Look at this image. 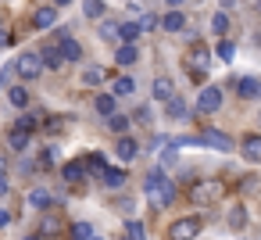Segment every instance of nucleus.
Here are the masks:
<instances>
[{
	"label": "nucleus",
	"instance_id": "obj_1",
	"mask_svg": "<svg viewBox=\"0 0 261 240\" xmlns=\"http://www.w3.org/2000/svg\"><path fill=\"white\" fill-rule=\"evenodd\" d=\"M143 190H147V197L154 201V208H168V204L175 201V186H172L161 172H150L147 183H143Z\"/></svg>",
	"mask_w": 261,
	"mask_h": 240
},
{
	"label": "nucleus",
	"instance_id": "obj_2",
	"mask_svg": "<svg viewBox=\"0 0 261 240\" xmlns=\"http://www.w3.org/2000/svg\"><path fill=\"white\" fill-rule=\"evenodd\" d=\"M222 183L218 179H200V183H193V190H190V197H193V204H215V201H222Z\"/></svg>",
	"mask_w": 261,
	"mask_h": 240
},
{
	"label": "nucleus",
	"instance_id": "obj_3",
	"mask_svg": "<svg viewBox=\"0 0 261 240\" xmlns=\"http://www.w3.org/2000/svg\"><path fill=\"white\" fill-rule=\"evenodd\" d=\"M200 233V219H175L168 226V240H197Z\"/></svg>",
	"mask_w": 261,
	"mask_h": 240
},
{
	"label": "nucleus",
	"instance_id": "obj_4",
	"mask_svg": "<svg viewBox=\"0 0 261 240\" xmlns=\"http://www.w3.org/2000/svg\"><path fill=\"white\" fill-rule=\"evenodd\" d=\"M15 68H18V76H22V79H36V76L43 72V58H40L36 51H25V54L15 61Z\"/></svg>",
	"mask_w": 261,
	"mask_h": 240
},
{
	"label": "nucleus",
	"instance_id": "obj_5",
	"mask_svg": "<svg viewBox=\"0 0 261 240\" xmlns=\"http://www.w3.org/2000/svg\"><path fill=\"white\" fill-rule=\"evenodd\" d=\"M218 108H222V90H218V86H204L200 97H197V111L211 115V111H218Z\"/></svg>",
	"mask_w": 261,
	"mask_h": 240
},
{
	"label": "nucleus",
	"instance_id": "obj_6",
	"mask_svg": "<svg viewBox=\"0 0 261 240\" xmlns=\"http://www.w3.org/2000/svg\"><path fill=\"white\" fill-rule=\"evenodd\" d=\"M197 143H207V147H215V151H229V147H232V140H229L225 133H218V129H211V126L197 133Z\"/></svg>",
	"mask_w": 261,
	"mask_h": 240
},
{
	"label": "nucleus",
	"instance_id": "obj_7",
	"mask_svg": "<svg viewBox=\"0 0 261 240\" xmlns=\"http://www.w3.org/2000/svg\"><path fill=\"white\" fill-rule=\"evenodd\" d=\"M186 61H190V72H207V65H211V51H207L204 43H193Z\"/></svg>",
	"mask_w": 261,
	"mask_h": 240
},
{
	"label": "nucleus",
	"instance_id": "obj_8",
	"mask_svg": "<svg viewBox=\"0 0 261 240\" xmlns=\"http://www.w3.org/2000/svg\"><path fill=\"white\" fill-rule=\"evenodd\" d=\"M58 43H61V54H65V61H79V58H83V47H79V40H72V36H61Z\"/></svg>",
	"mask_w": 261,
	"mask_h": 240
},
{
	"label": "nucleus",
	"instance_id": "obj_9",
	"mask_svg": "<svg viewBox=\"0 0 261 240\" xmlns=\"http://www.w3.org/2000/svg\"><path fill=\"white\" fill-rule=\"evenodd\" d=\"M40 58H43V68H61V65H65V54H61V47H54V43L43 47Z\"/></svg>",
	"mask_w": 261,
	"mask_h": 240
},
{
	"label": "nucleus",
	"instance_id": "obj_10",
	"mask_svg": "<svg viewBox=\"0 0 261 240\" xmlns=\"http://www.w3.org/2000/svg\"><path fill=\"white\" fill-rule=\"evenodd\" d=\"M93 108H97L104 118H111V115H118V111H115V108H118V97H111V93H100V97L93 101Z\"/></svg>",
	"mask_w": 261,
	"mask_h": 240
},
{
	"label": "nucleus",
	"instance_id": "obj_11",
	"mask_svg": "<svg viewBox=\"0 0 261 240\" xmlns=\"http://www.w3.org/2000/svg\"><path fill=\"white\" fill-rule=\"evenodd\" d=\"M150 90H154V97H158V101H165V104L175 97V86H172V79H154V86H150Z\"/></svg>",
	"mask_w": 261,
	"mask_h": 240
},
{
	"label": "nucleus",
	"instance_id": "obj_12",
	"mask_svg": "<svg viewBox=\"0 0 261 240\" xmlns=\"http://www.w3.org/2000/svg\"><path fill=\"white\" fill-rule=\"evenodd\" d=\"M240 151H243V158H247V161H261V136H247Z\"/></svg>",
	"mask_w": 261,
	"mask_h": 240
},
{
	"label": "nucleus",
	"instance_id": "obj_13",
	"mask_svg": "<svg viewBox=\"0 0 261 240\" xmlns=\"http://www.w3.org/2000/svg\"><path fill=\"white\" fill-rule=\"evenodd\" d=\"M104 79H108V68H100V65H93V68L83 72V86H100Z\"/></svg>",
	"mask_w": 261,
	"mask_h": 240
},
{
	"label": "nucleus",
	"instance_id": "obj_14",
	"mask_svg": "<svg viewBox=\"0 0 261 240\" xmlns=\"http://www.w3.org/2000/svg\"><path fill=\"white\" fill-rule=\"evenodd\" d=\"M115 154H118L122 161H133V158L140 154V147H136V140H129V136H122V140H118V151H115Z\"/></svg>",
	"mask_w": 261,
	"mask_h": 240
},
{
	"label": "nucleus",
	"instance_id": "obj_15",
	"mask_svg": "<svg viewBox=\"0 0 261 240\" xmlns=\"http://www.w3.org/2000/svg\"><path fill=\"white\" fill-rule=\"evenodd\" d=\"M61 176H65V183H79V179H86V165L83 161H68Z\"/></svg>",
	"mask_w": 261,
	"mask_h": 240
},
{
	"label": "nucleus",
	"instance_id": "obj_16",
	"mask_svg": "<svg viewBox=\"0 0 261 240\" xmlns=\"http://www.w3.org/2000/svg\"><path fill=\"white\" fill-rule=\"evenodd\" d=\"M236 90H240V97H243V101L261 97V83H257V79H240V86H236Z\"/></svg>",
	"mask_w": 261,
	"mask_h": 240
},
{
	"label": "nucleus",
	"instance_id": "obj_17",
	"mask_svg": "<svg viewBox=\"0 0 261 240\" xmlns=\"http://www.w3.org/2000/svg\"><path fill=\"white\" fill-rule=\"evenodd\" d=\"M33 22H36V29H50V26L58 22V11H54V8H40Z\"/></svg>",
	"mask_w": 261,
	"mask_h": 240
},
{
	"label": "nucleus",
	"instance_id": "obj_18",
	"mask_svg": "<svg viewBox=\"0 0 261 240\" xmlns=\"http://www.w3.org/2000/svg\"><path fill=\"white\" fill-rule=\"evenodd\" d=\"M247 226V208L243 204H232L229 208V229H243Z\"/></svg>",
	"mask_w": 261,
	"mask_h": 240
},
{
	"label": "nucleus",
	"instance_id": "obj_19",
	"mask_svg": "<svg viewBox=\"0 0 261 240\" xmlns=\"http://www.w3.org/2000/svg\"><path fill=\"white\" fill-rule=\"evenodd\" d=\"M104 11H108L104 0H83V15L86 18H104Z\"/></svg>",
	"mask_w": 261,
	"mask_h": 240
},
{
	"label": "nucleus",
	"instance_id": "obj_20",
	"mask_svg": "<svg viewBox=\"0 0 261 240\" xmlns=\"http://www.w3.org/2000/svg\"><path fill=\"white\" fill-rule=\"evenodd\" d=\"M161 26H165L168 33H179V29L186 26V18H182V11H168V15L161 18Z\"/></svg>",
	"mask_w": 261,
	"mask_h": 240
},
{
	"label": "nucleus",
	"instance_id": "obj_21",
	"mask_svg": "<svg viewBox=\"0 0 261 240\" xmlns=\"http://www.w3.org/2000/svg\"><path fill=\"white\" fill-rule=\"evenodd\" d=\"M25 201H29L33 208H50V204H54V197H50L47 190H29V197H25Z\"/></svg>",
	"mask_w": 261,
	"mask_h": 240
},
{
	"label": "nucleus",
	"instance_id": "obj_22",
	"mask_svg": "<svg viewBox=\"0 0 261 240\" xmlns=\"http://www.w3.org/2000/svg\"><path fill=\"white\" fill-rule=\"evenodd\" d=\"M140 33H143L140 22H125V26H122V40H125V47H133V43L140 40Z\"/></svg>",
	"mask_w": 261,
	"mask_h": 240
},
{
	"label": "nucleus",
	"instance_id": "obj_23",
	"mask_svg": "<svg viewBox=\"0 0 261 240\" xmlns=\"http://www.w3.org/2000/svg\"><path fill=\"white\" fill-rule=\"evenodd\" d=\"M8 101H11L15 108H25V104H29V90H25V86H11V90H8Z\"/></svg>",
	"mask_w": 261,
	"mask_h": 240
},
{
	"label": "nucleus",
	"instance_id": "obj_24",
	"mask_svg": "<svg viewBox=\"0 0 261 240\" xmlns=\"http://www.w3.org/2000/svg\"><path fill=\"white\" fill-rule=\"evenodd\" d=\"M136 58H140V51H136V47H118V54H115V61H118V65H136Z\"/></svg>",
	"mask_w": 261,
	"mask_h": 240
},
{
	"label": "nucleus",
	"instance_id": "obj_25",
	"mask_svg": "<svg viewBox=\"0 0 261 240\" xmlns=\"http://www.w3.org/2000/svg\"><path fill=\"white\" fill-rule=\"evenodd\" d=\"M108 129L118 133V136H125V133H129V118H125V115H111V118H108Z\"/></svg>",
	"mask_w": 261,
	"mask_h": 240
},
{
	"label": "nucleus",
	"instance_id": "obj_26",
	"mask_svg": "<svg viewBox=\"0 0 261 240\" xmlns=\"http://www.w3.org/2000/svg\"><path fill=\"white\" fill-rule=\"evenodd\" d=\"M86 169H90V172H97V176H108V172H111V169H108V161H104V154H90Z\"/></svg>",
	"mask_w": 261,
	"mask_h": 240
},
{
	"label": "nucleus",
	"instance_id": "obj_27",
	"mask_svg": "<svg viewBox=\"0 0 261 240\" xmlns=\"http://www.w3.org/2000/svg\"><path fill=\"white\" fill-rule=\"evenodd\" d=\"M211 29H215L218 36H225V33H229V15H225V11H215V18H211Z\"/></svg>",
	"mask_w": 261,
	"mask_h": 240
},
{
	"label": "nucleus",
	"instance_id": "obj_28",
	"mask_svg": "<svg viewBox=\"0 0 261 240\" xmlns=\"http://www.w3.org/2000/svg\"><path fill=\"white\" fill-rule=\"evenodd\" d=\"M100 36H104L108 43H115V40H122V26H115V22H104V26H100Z\"/></svg>",
	"mask_w": 261,
	"mask_h": 240
},
{
	"label": "nucleus",
	"instance_id": "obj_29",
	"mask_svg": "<svg viewBox=\"0 0 261 240\" xmlns=\"http://www.w3.org/2000/svg\"><path fill=\"white\" fill-rule=\"evenodd\" d=\"M8 143H11L15 151H25V147H29V133H22V129H11V136H8Z\"/></svg>",
	"mask_w": 261,
	"mask_h": 240
},
{
	"label": "nucleus",
	"instance_id": "obj_30",
	"mask_svg": "<svg viewBox=\"0 0 261 240\" xmlns=\"http://www.w3.org/2000/svg\"><path fill=\"white\" fill-rule=\"evenodd\" d=\"M115 97H129L133 93V79L129 76H122V79H115V90H111Z\"/></svg>",
	"mask_w": 261,
	"mask_h": 240
},
{
	"label": "nucleus",
	"instance_id": "obj_31",
	"mask_svg": "<svg viewBox=\"0 0 261 240\" xmlns=\"http://www.w3.org/2000/svg\"><path fill=\"white\" fill-rule=\"evenodd\" d=\"M165 108H168V115H172V118H186V104H182V97H172Z\"/></svg>",
	"mask_w": 261,
	"mask_h": 240
},
{
	"label": "nucleus",
	"instance_id": "obj_32",
	"mask_svg": "<svg viewBox=\"0 0 261 240\" xmlns=\"http://www.w3.org/2000/svg\"><path fill=\"white\" fill-rule=\"evenodd\" d=\"M215 54H218V58H222V61H232V54H236V47H232V43H229V40H222V43H218V47H215Z\"/></svg>",
	"mask_w": 261,
	"mask_h": 240
},
{
	"label": "nucleus",
	"instance_id": "obj_33",
	"mask_svg": "<svg viewBox=\"0 0 261 240\" xmlns=\"http://www.w3.org/2000/svg\"><path fill=\"white\" fill-rule=\"evenodd\" d=\"M72 236H75V240H93V229H90L86 222H75V226H72Z\"/></svg>",
	"mask_w": 261,
	"mask_h": 240
},
{
	"label": "nucleus",
	"instance_id": "obj_34",
	"mask_svg": "<svg viewBox=\"0 0 261 240\" xmlns=\"http://www.w3.org/2000/svg\"><path fill=\"white\" fill-rule=\"evenodd\" d=\"M104 183H108V186H122V183H125V172H122V169H111V172L104 176Z\"/></svg>",
	"mask_w": 261,
	"mask_h": 240
},
{
	"label": "nucleus",
	"instance_id": "obj_35",
	"mask_svg": "<svg viewBox=\"0 0 261 240\" xmlns=\"http://www.w3.org/2000/svg\"><path fill=\"white\" fill-rule=\"evenodd\" d=\"M125 236L129 240H143V222H129L125 226Z\"/></svg>",
	"mask_w": 261,
	"mask_h": 240
},
{
	"label": "nucleus",
	"instance_id": "obj_36",
	"mask_svg": "<svg viewBox=\"0 0 261 240\" xmlns=\"http://www.w3.org/2000/svg\"><path fill=\"white\" fill-rule=\"evenodd\" d=\"M15 129H22V133H33V129H36V118H29V115H25V118H18V122H15Z\"/></svg>",
	"mask_w": 261,
	"mask_h": 240
},
{
	"label": "nucleus",
	"instance_id": "obj_37",
	"mask_svg": "<svg viewBox=\"0 0 261 240\" xmlns=\"http://www.w3.org/2000/svg\"><path fill=\"white\" fill-rule=\"evenodd\" d=\"M154 26H158V18H154V15H143V18H140V29H143V33H150Z\"/></svg>",
	"mask_w": 261,
	"mask_h": 240
},
{
	"label": "nucleus",
	"instance_id": "obj_38",
	"mask_svg": "<svg viewBox=\"0 0 261 240\" xmlns=\"http://www.w3.org/2000/svg\"><path fill=\"white\" fill-rule=\"evenodd\" d=\"M54 161H58V147H47L43 151V165H54Z\"/></svg>",
	"mask_w": 261,
	"mask_h": 240
},
{
	"label": "nucleus",
	"instance_id": "obj_39",
	"mask_svg": "<svg viewBox=\"0 0 261 240\" xmlns=\"http://www.w3.org/2000/svg\"><path fill=\"white\" fill-rule=\"evenodd\" d=\"M161 161H165V165H172V161H175V147H168V151L161 154Z\"/></svg>",
	"mask_w": 261,
	"mask_h": 240
},
{
	"label": "nucleus",
	"instance_id": "obj_40",
	"mask_svg": "<svg viewBox=\"0 0 261 240\" xmlns=\"http://www.w3.org/2000/svg\"><path fill=\"white\" fill-rule=\"evenodd\" d=\"M58 229V219H43V233H54Z\"/></svg>",
	"mask_w": 261,
	"mask_h": 240
},
{
	"label": "nucleus",
	"instance_id": "obj_41",
	"mask_svg": "<svg viewBox=\"0 0 261 240\" xmlns=\"http://www.w3.org/2000/svg\"><path fill=\"white\" fill-rule=\"evenodd\" d=\"M8 222H11V215H8V211H4V208H0V229H4V226H8Z\"/></svg>",
	"mask_w": 261,
	"mask_h": 240
},
{
	"label": "nucleus",
	"instance_id": "obj_42",
	"mask_svg": "<svg viewBox=\"0 0 261 240\" xmlns=\"http://www.w3.org/2000/svg\"><path fill=\"white\" fill-rule=\"evenodd\" d=\"M4 194H8V179H4V176H0V197H4Z\"/></svg>",
	"mask_w": 261,
	"mask_h": 240
},
{
	"label": "nucleus",
	"instance_id": "obj_43",
	"mask_svg": "<svg viewBox=\"0 0 261 240\" xmlns=\"http://www.w3.org/2000/svg\"><path fill=\"white\" fill-rule=\"evenodd\" d=\"M8 43H11V36H8V33H0V47H8Z\"/></svg>",
	"mask_w": 261,
	"mask_h": 240
},
{
	"label": "nucleus",
	"instance_id": "obj_44",
	"mask_svg": "<svg viewBox=\"0 0 261 240\" xmlns=\"http://www.w3.org/2000/svg\"><path fill=\"white\" fill-rule=\"evenodd\" d=\"M54 4H58V8H65V4H72V0H54Z\"/></svg>",
	"mask_w": 261,
	"mask_h": 240
},
{
	"label": "nucleus",
	"instance_id": "obj_45",
	"mask_svg": "<svg viewBox=\"0 0 261 240\" xmlns=\"http://www.w3.org/2000/svg\"><path fill=\"white\" fill-rule=\"evenodd\" d=\"M168 4H172V8H179V4H182V0H168Z\"/></svg>",
	"mask_w": 261,
	"mask_h": 240
},
{
	"label": "nucleus",
	"instance_id": "obj_46",
	"mask_svg": "<svg viewBox=\"0 0 261 240\" xmlns=\"http://www.w3.org/2000/svg\"><path fill=\"white\" fill-rule=\"evenodd\" d=\"M25 240H40V236H25Z\"/></svg>",
	"mask_w": 261,
	"mask_h": 240
},
{
	"label": "nucleus",
	"instance_id": "obj_47",
	"mask_svg": "<svg viewBox=\"0 0 261 240\" xmlns=\"http://www.w3.org/2000/svg\"><path fill=\"white\" fill-rule=\"evenodd\" d=\"M93 240H100V236H93Z\"/></svg>",
	"mask_w": 261,
	"mask_h": 240
}]
</instances>
